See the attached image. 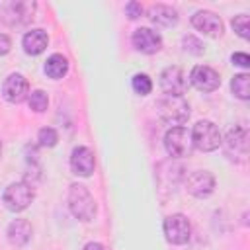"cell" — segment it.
Segmentation results:
<instances>
[{
	"mask_svg": "<svg viewBox=\"0 0 250 250\" xmlns=\"http://www.w3.org/2000/svg\"><path fill=\"white\" fill-rule=\"evenodd\" d=\"M184 49H186L188 53H193V55H201V53L205 51L203 43H201L197 37H193V35H186V37H184Z\"/></svg>",
	"mask_w": 250,
	"mask_h": 250,
	"instance_id": "d4e9b609",
	"label": "cell"
},
{
	"mask_svg": "<svg viewBox=\"0 0 250 250\" xmlns=\"http://www.w3.org/2000/svg\"><path fill=\"white\" fill-rule=\"evenodd\" d=\"M156 111L162 121L168 125L180 127L189 117V105L184 100V96H164L156 102Z\"/></svg>",
	"mask_w": 250,
	"mask_h": 250,
	"instance_id": "6da1fadb",
	"label": "cell"
},
{
	"mask_svg": "<svg viewBox=\"0 0 250 250\" xmlns=\"http://www.w3.org/2000/svg\"><path fill=\"white\" fill-rule=\"evenodd\" d=\"M37 141H39L41 146H55L57 141H59V135H57V131L53 127H43L37 133Z\"/></svg>",
	"mask_w": 250,
	"mask_h": 250,
	"instance_id": "cb8c5ba5",
	"label": "cell"
},
{
	"mask_svg": "<svg viewBox=\"0 0 250 250\" xmlns=\"http://www.w3.org/2000/svg\"><path fill=\"white\" fill-rule=\"evenodd\" d=\"M21 45H23V51L27 55H41L49 45V37L43 29H31L23 35Z\"/></svg>",
	"mask_w": 250,
	"mask_h": 250,
	"instance_id": "ac0fdd59",
	"label": "cell"
},
{
	"mask_svg": "<svg viewBox=\"0 0 250 250\" xmlns=\"http://www.w3.org/2000/svg\"><path fill=\"white\" fill-rule=\"evenodd\" d=\"M0 152H2V145H0Z\"/></svg>",
	"mask_w": 250,
	"mask_h": 250,
	"instance_id": "f546056e",
	"label": "cell"
},
{
	"mask_svg": "<svg viewBox=\"0 0 250 250\" xmlns=\"http://www.w3.org/2000/svg\"><path fill=\"white\" fill-rule=\"evenodd\" d=\"M148 18L152 23L156 25H162V27H172L178 23V12L168 6V4H152L148 8Z\"/></svg>",
	"mask_w": 250,
	"mask_h": 250,
	"instance_id": "e0dca14e",
	"label": "cell"
},
{
	"mask_svg": "<svg viewBox=\"0 0 250 250\" xmlns=\"http://www.w3.org/2000/svg\"><path fill=\"white\" fill-rule=\"evenodd\" d=\"M35 193L33 188L27 182H14L4 189L2 201L10 211H23L29 207V203L33 201Z\"/></svg>",
	"mask_w": 250,
	"mask_h": 250,
	"instance_id": "8992f818",
	"label": "cell"
},
{
	"mask_svg": "<svg viewBox=\"0 0 250 250\" xmlns=\"http://www.w3.org/2000/svg\"><path fill=\"white\" fill-rule=\"evenodd\" d=\"M131 86H133V90H135L139 96H146V94L152 92V80H150L148 74H145V72H137V74L133 76V80H131Z\"/></svg>",
	"mask_w": 250,
	"mask_h": 250,
	"instance_id": "7402d4cb",
	"label": "cell"
},
{
	"mask_svg": "<svg viewBox=\"0 0 250 250\" xmlns=\"http://www.w3.org/2000/svg\"><path fill=\"white\" fill-rule=\"evenodd\" d=\"M230 90L238 100H248L250 98V76L246 72L234 74L230 80Z\"/></svg>",
	"mask_w": 250,
	"mask_h": 250,
	"instance_id": "ffe728a7",
	"label": "cell"
},
{
	"mask_svg": "<svg viewBox=\"0 0 250 250\" xmlns=\"http://www.w3.org/2000/svg\"><path fill=\"white\" fill-rule=\"evenodd\" d=\"M2 96L10 104H20L29 96V82L23 74L12 72L2 84Z\"/></svg>",
	"mask_w": 250,
	"mask_h": 250,
	"instance_id": "30bf717a",
	"label": "cell"
},
{
	"mask_svg": "<svg viewBox=\"0 0 250 250\" xmlns=\"http://www.w3.org/2000/svg\"><path fill=\"white\" fill-rule=\"evenodd\" d=\"M35 10H37V4L35 2L14 0V2L4 4L0 12H2L4 23H8L10 27H18V25H27L29 21H33Z\"/></svg>",
	"mask_w": 250,
	"mask_h": 250,
	"instance_id": "277c9868",
	"label": "cell"
},
{
	"mask_svg": "<svg viewBox=\"0 0 250 250\" xmlns=\"http://www.w3.org/2000/svg\"><path fill=\"white\" fill-rule=\"evenodd\" d=\"M82 250H105L100 242H88V244H84V248Z\"/></svg>",
	"mask_w": 250,
	"mask_h": 250,
	"instance_id": "f1b7e54d",
	"label": "cell"
},
{
	"mask_svg": "<svg viewBox=\"0 0 250 250\" xmlns=\"http://www.w3.org/2000/svg\"><path fill=\"white\" fill-rule=\"evenodd\" d=\"M164 234L166 240L172 244H186L191 236V225L186 215L174 213L164 219Z\"/></svg>",
	"mask_w": 250,
	"mask_h": 250,
	"instance_id": "ba28073f",
	"label": "cell"
},
{
	"mask_svg": "<svg viewBox=\"0 0 250 250\" xmlns=\"http://www.w3.org/2000/svg\"><path fill=\"white\" fill-rule=\"evenodd\" d=\"M189 135H191V145L195 148L203 150V152H211V150L219 148L221 143H223V137H221L219 127L213 121H207V119L197 121L193 125V129H191Z\"/></svg>",
	"mask_w": 250,
	"mask_h": 250,
	"instance_id": "3957f363",
	"label": "cell"
},
{
	"mask_svg": "<svg viewBox=\"0 0 250 250\" xmlns=\"http://www.w3.org/2000/svg\"><path fill=\"white\" fill-rule=\"evenodd\" d=\"M230 25H232V29H234L242 39H248V37H250V18H248L246 14L234 16L232 21H230Z\"/></svg>",
	"mask_w": 250,
	"mask_h": 250,
	"instance_id": "603a6c76",
	"label": "cell"
},
{
	"mask_svg": "<svg viewBox=\"0 0 250 250\" xmlns=\"http://www.w3.org/2000/svg\"><path fill=\"white\" fill-rule=\"evenodd\" d=\"M45 74L49 76V78H53V80H59V78H62L66 72H68V61H66V57H62L61 53H53L47 61H45Z\"/></svg>",
	"mask_w": 250,
	"mask_h": 250,
	"instance_id": "d6986e66",
	"label": "cell"
},
{
	"mask_svg": "<svg viewBox=\"0 0 250 250\" xmlns=\"http://www.w3.org/2000/svg\"><path fill=\"white\" fill-rule=\"evenodd\" d=\"M31 234H33V229H31V223L27 219H16L6 229L8 242L14 246H25L31 240Z\"/></svg>",
	"mask_w": 250,
	"mask_h": 250,
	"instance_id": "2e32d148",
	"label": "cell"
},
{
	"mask_svg": "<svg viewBox=\"0 0 250 250\" xmlns=\"http://www.w3.org/2000/svg\"><path fill=\"white\" fill-rule=\"evenodd\" d=\"M225 146L227 156L234 158L236 162H242L248 154V129L242 125H236L232 129H229L225 141L221 143Z\"/></svg>",
	"mask_w": 250,
	"mask_h": 250,
	"instance_id": "52a82bcc",
	"label": "cell"
},
{
	"mask_svg": "<svg viewBox=\"0 0 250 250\" xmlns=\"http://www.w3.org/2000/svg\"><path fill=\"white\" fill-rule=\"evenodd\" d=\"M27 104H29V109H33L35 113H43L49 105V98L43 90H33L27 96Z\"/></svg>",
	"mask_w": 250,
	"mask_h": 250,
	"instance_id": "44dd1931",
	"label": "cell"
},
{
	"mask_svg": "<svg viewBox=\"0 0 250 250\" xmlns=\"http://www.w3.org/2000/svg\"><path fill=\"white\" fill-rule=\"evenodd\" d=\"M160 88L166 96H184L188 90V80L182 68L166 66L160 72Z\"/></svg>",
	"mask_w": 250,
	"mask_h": 250,
	"instance_id": "9c48e42d",
	"label": "cell"
},
{
	"mask_svg": "<svg viewBox=\"0 0 250 250\" xmlns=\"http://www.w3.org/2000/svg\"><path fill=\"white\" fill-rule=\"evenodd\" d=\"M189 80L191 84L201 90V92H213L221 86V76L215 68L207 66V64H197L191 68V74H189Z\"/></svg>",
	"mask_w": 250,
	"mask_h": 250,
	"instance_id": "4fadbf2b",
	"label": "cell"
},
{
	"mask_svg": "<svg viewBox=\"0 0 250 250\" xmlns=\"http://www.w3.org/2000/svg\"><path fill=\"white\" fill-rule=\"evenodd\" d=\"M10 47H12L10 37H8L6 33H0V57H2V55H6V53L10 51Z\"/></svg>",
	"mask_w": 250,
	"mask_h": 250,
	"instance_id": "83f0119b",
	"label": "cell"
},
{
	"mask_svg": "<svg viewBox=\"0 0 250 250\" xmlns=\"http://www.w3.org/2000/svg\"><path fill=\"white\" fill-rule=\"evenodd\" d=\"M68 209L80 221H90L96 215V201L86 186L72 184L68 188Z\"/></svg>",
	"mask_w": 250,
	"mask_h": 250,
	"instance_id": "7a4b0ae2",
	"label": "cell"
},
{
	"mask_svg": "<svg viewBox=\"0 0 250 250\" xmlns=\"http://www.w3.org/2000/svg\"><path fill=\"white\" fill-rule=\"evenodd\" d=\"M131 43L133 47L139 51V53H145V55H154L160 51L162 47V37L152 31L150 27H139L133 31V37H131Z\"/></svg>",
	"mask_w": 250,
	"mask_h": 250,
	"instance_id": "7c38bea8",
	"label": "cell"
},
{
	"mask_svg": "<svg viewBox=\"0 0 250 250\" xmlns=\"http://www.w3.org/2000/svg\"><path fill=\"white\" fill-rule=\"evenodd\" d=\"M70 168L76 176L88 178L96 168V156L88 146H76L70 152Z\"/></svg>",
	"mask_w": 250,
	"mask_h": 250,
	"instance_id": "9a60e30c",
	"label": "cell"
},
{
	"mask_svg": "<svg viewBox=\"0 0 250 250\" xmlns=\"http://www.w3.org/2000/svg\"><path fill=\"white\" fill-rule=\"evenodd\" d=\"M186 188L188 191L193 195V197H209L215 189V178L211 172L207 170H197V172H191L186 180Z\"/></svg>",
	"mask_w": 250,
	"mask_h": 250,
	"instance_id": "8fae6325",
	"label": "cell"
},
{
	"mask_svg": "<svg viewBox=\"0 0 250 250\" xmlns=\"http://www.w3.org/2000/svg\"><path fill=\"white\" fill-rule=\"evenodd\" d=\"M230 61H232V64L242 66V68H248V66H250V57H248L246 53H232Z\"/></svg>",
	"mask_w": 250,
	"mask_h": 250,
	"instance_id": "4316f807",
	"label": "cell"
},
{
	"mask_svg": "<svg viewBox=\"0 0 250 250\" xmlns=\"http://www.w3.org/2000/svg\"><path fill=\"white\" fill-rule=\"evenodd\" d=\"M125 12H127V16H129L131 20H137V18H141V14H143V6H141L139 2H127V4H125Z\"/></svg>",
	"mask_w": 250,
	"mask_h": 250,
	"instance_id": "484cf974",
	"label": "cell"
},
{
	"mask_svg": "<svg viewBox=\"0 0 250 250\" xmlns=\"http://www.w3.org/2000/svg\"><path fill=\"white\" fill-rule=\"evenodd\" d=\"M191 25L209 37H221L223 35V21L217 14L209 10H199L191 16Z\"/></svg>",
	"mask_w": 250,
	"mask_h": 250,
	"instance_id": "5bb4252c",
	"label": "cell"
},
{
	"mask_svg": "<svg viewBox=\"0 0 250 250\" xmlns=\"http://www.w3.org/2000/svg\"><path fill=\"white\" fill-rule=\"evenodd\" d=\"M164 148L172 158H184L189 156L193 145H191V135L186 127H170L164 135Z\"/></svg>",
	"mask_w": 250,
	"mask_h": 250,
	"instance_id": "5b68a950",
	"label": "cell"
}]
</instances>
